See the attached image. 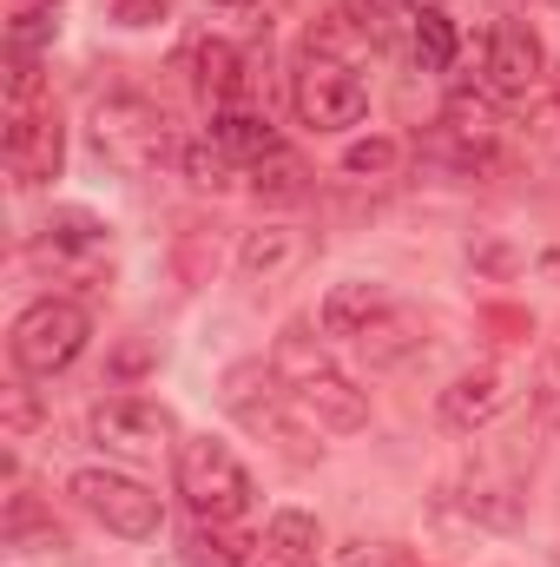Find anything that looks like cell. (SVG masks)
Wrapping results in <instances>:
<instances>
[{
    "label": "cell",
    "instance_id": "6da1fadb",
    "mask_svg": "<svg viewBox=\"0 0 560 567\" xmlns=\"http://www.w3.org/2000/svg\"><path fill=\"white\" fill-rule=\"evenodd\" d=\"M178 495L198 522H238L258 488H251V468L225 442L191 435V442H178Z\"/></svg>",
    "mask_w": 560,
    "mask_h": 567
},
{
    "label": "cell",
    "instance_id": "7a4b0ae2",
    "mask_svg": "<svg viewBox=\"0 0 560 567\" xmlns=\"http://www.w3.org/2000/svg\"><path fill=\"white\" fill-rule=\"evenodd\" d=\"M86 337H93V317H86L80 303L40 297V303H27V310L13 317L7 350H13V370H20V377H60V370L86 350Z\"/></svg>",
    "mask_w": 560,
    "mask_h": 567
},
{
    "label": "cell",
    "instance_id": "3957f363",
    "mask_svg": "<svg viewBox=\"0 0 560 567\" xmlns=\"http://www.w3.org/2000/svg\"><path fill=\"white\" fill-rule=\"evenodd\" d=\"M290 100H297V120L317 126V133H343V126H356V120L370 113V93H363L356 66L336 60V53H323V47H310V53L297 60Z\"/></svg>",
    "mask_w": 560,
    "mask_h": 567
},
{
    "label": "cell",
    "instance_id": "277c9868",
    "mask_svg": "<svg viewBox=\"0 0 560 567\" xmlns=\"http://www.w3.org/2000/svg\"><path fill=\"white\" fill-rule=\"evenodd\" d=\"M93 145H100V158L120 165V172H152V165L172 152V133H165V113H158L152 100L120 93V100H106V106L93 113Z\"/></svg>",
    "mask_w": 560,
    "mask_h": 567
},
{
    "label": "cell",
    "instance_id": "5b68a950",
    "mask_svg": "<svg viewBox=\"0 0 560 567\" xmlns=\"http://www.w3.org/2000/svg\"><path fill=\"white\" fill-rule=\"evenodd\" d=\"M73 495H80L113 535H126V542H152L158 522H165L158 495H152L145 482H133V475H113V468H80V475H73Z\"/></svg>",
    "mask_w": 560,
    "mask_h": 567
},
{
    "label": "cell",
    "instance_id": "8992f818",
    "mask_svg": "<svg viewBox=\"0 0 560 567\" xmlns=\"http://www.w3.org/2000/svg\"><path fill=\"white\" fill-rule=\"evenodd\" d=\"M86 429H93V442L113 449V455H158V449L178 435L172 410L152 403V396H113V403H100V410L86 416Z\"/></svg>",
    "mask_w": 560,
    "mask_h": 567
},
{
    "label": "cell",
    "instance_id": "52a82bcc",
    "mask_svg": "<svg viewBox=\"0 0 560 567\" xmlns=\"http://www.w3.org/2000/svg\"><path fill=\"white\" fill-rule=\"evenodd\" d=\"M515 370L508 363H475L442 390V423L448 429H488L501 410H515Z\"/></svg>",
    "mask_w": 560,
    "mask_h": 567
},
{
    "label": "cell",
    "instance_id": "ba28073f",
    "mask_svg": "<svg viewBox=\"0 0 560 567\" xmlns=\"http://www.w3.org/2000/svg\"><path fill=\"white\" fill-rule=\"evenodd\" d=\"M66 158V140H60V120L53 106H13V126H7V172L20 185H46Z\"/></svg>",
    "mask_w": 560,
    "mask_h": 567
},
{
    "label": "cell",
    "instance_id": "9c48e42d",
    "mask_svg": "<svg viewBox=\"0 0 560 567\" xmlns=\"http://www.w3.org/2000/svg\"><path fill=\"white\" fill-rule=\"evenodd\" d=\"M481 66H488V86H495V93H508V100H528V93L541 86V73H548V53H541V40H535L521 20H501V27L488 33V53H481Z\"/></svg>",
    "mask_w": 560,
    "mask_h": 567
},
{
    "label": "cell",
    "instance_id": "30bf717a",
    "mask_svg": "<svg viewBox=\"0 0 560 567\" xmlns=\"http://www.w3.org/2000/svg\"><path fill=\"white\" fill-rule=\"evenodd\" d=\"M290 403H297L317 429H330V435H356V429L370 423V396H363V390H350L336 370L303 377V383L290 390Z\"/></svg>",
    "mask_w": 560,
    "mask_h": 567
},
{
    "label": "cell",
    "instance_id": "8fae6325",
    "mask_svg": "<svg viewBox=\"0 0 560 567\" xmlns=\"http://www.w3.org/2000/svg\"><path fill=\"white\" fill-rule=\"evenodd\" d=\"M251 567H323V528L303 508H283V515H271V528L258 535Z\"/></svg>",
    "mask_w": 560,
    "mask_h": 567
},
{
    "label": "cell",
    "instance_id": "7c38bea8",
    "mask_svg": "<svg viewBox=\"0 0 560 567\" xmlns=\"http://www.w3.org/2000/svg\"><path fill=\"white\" fill-rule=\"evenodd\" d=\"M442 140L455 145V158L475 172V165H488V152H495V140H501V120H495V106H488V100L455 93V100L442 106Z\"/></svg>",
    "mask_w": 560,
    "mask_h": 567
},
{
    "label": "cell",
    "instance_id": "4fadbf2b",
    "mask_svg": "<svg viewBox=\"0 0 560 567\" xmlns=\"http://www.w3.org/2000/svg\"><path fill=\"white\" fill-rule=\"evenodd\" d=\"M390 303H396V297H390L383 284H330V297H323L317 317H323V337H350V343H356Z\"/></svg>",
    "mask_w": 560,
    "mask_h": 567
},
{
    "label": "cell",
    "instance_id": "5bb4252c",
    "mask_svg": "<svg viewBox=\"0 0 560 567\" xmlns=\"http://www.w3.org/2000/svg\"><path fill=\"white\" fill-rule=\"evenodd\" d=\"M211 140L225 145L238 165H258V158L283 152V140L271 133V120H265V113H245V106H225V113L211 120Z\"/></svg>",
    "mask_w": 560,
    "mask_h": 567
},
{
    "label": "cell",
    "instance_id": "9a60e30c",
    "mask_svg": "<svg viewBox=\"0 0 560 567\" xmlns=\"http://www.w3.org/2000/svg\"><path fill=\"white\" fill-rule=\"evenodd\" d=\"M191 66H198V93H211L218 106H238V100L251 93L245 60H238V47H225V40H198V47H191Z\"/></svg>",
    "mask_w": 560,
    "mask_h": 567
},
{
    "label": "cell",
    "instance_id": "2e32d148",
    "mask_svg": "<svg viewBox=\"0 0 560 567\" xmlns=\"http://www.w3.org/2000/svg\"><path fill=\"white\" fill-rule=\"evenodd\" d=\"M416 343H422V323L403 310V303H390V310H383V317H376V323L356 337V350H363L370 363H403Z\"/></svg>",
    "mask_w": 560,
    "mask_h": 567
},
{
    "label": "cell",
    "instance_id": "e0dca14e",
    "mask_svg": "<svg viewBox=\"0 0 560 567\" xmlns=\"http://www.w3.org/2000/svg\"><path fill=\"white\" fill-rule=\"evenodd\" d=\"M297 258H303V238L283 231V225L278 231H251V238L238 245V271H245V278H278V271H290Z\"/></svg>",
    "mask_w": 560,
    "mask_h": 567
},
{
    "label": "cell",
    "instance_id": "ac0fdd59",
    "mask_svg": "<svg viewBox=\"0 0 560 567\" xmlns=\"http://www.w3.org/2000/svg\"><path fill=\"white\" fill-rule=\"evenodd\" d=\"M251 555H258V542L231 535V522H198V535L185 548L191 567H251Z\"/></svg>",
    "mask_w": 560,
    "mask_h": 567
},
{
    "label": "cell",
    "instance_id": "d6986e66",
    "mask_svg": "<svg viewBox=\"0 0 560 567\" xmlns=\"http://www.w3.org/2000/svg\"><path fill=\"white\" fill-rule=\"evenodd\" d=\"M251 185H258V198H271V205H297V198L310 192V165H303L297 152H271V158L251 165Z\"/></svg>",
    "mask_w": 560,
    "mask_h": 567
},
{
    "label": "cell",
    "instance_id": "ffe728a7",
    "mask_svg": "<svg viewBox=\"0 0 560 567\" xmlns=\"http://www.w3.org/2000/svg\"><path fill=\"white\" fill-rule=\"evenodd\" d=\"M455 47H462L455 20H448L442 7H422V20H416V66H422V73H448V66H455Z\"/></svg>",
    "mask_w": 560,
    "mask_h": 567
},
{
    "label": "cell",
    "instance_id": "44dd1931",
    "mask_svg": "<svg viewBox=\"0 0 560 567\" xmlns=\"http://www.w3.org/2000/svg\"><path fill=\"white\" fill-rule=\"evenodd\" d=\"M53 27H60V7H53V0H33V7H20V13H13V27H7V47H13L20 60H33V53L53 40Z\"/></svg>",
    "mask_w": 560,
    "mask_h": 567
},
{
    "label": "cell",
    "instance_id": "7402d4cb",
    "mask_svg": "<svg viewBox=\"0 0 560 567\" xmlns=\"http://www.w3.org/2000/svg\"><path fill=\"white\" fill-rule=\"evenodd\" d=\"M185 172H191L198 192H225V185L238 178V158H231L218 140H198V145H185Z\"/></svg>",
    "mask_w": 560,
    "mask_h": 567
},
{
    "label": "cell",
    "instance_id": "603a6c76",
    "mask_svg": "<svg viewBox=\"0 0 560 567\" xmlns=\"http://www.w3.org/2000/svg\"><path fill=\"white\" fill-rule=\"evenodd\" d=\"M403 165V145L396 140H363L343 152V172H356V178H390Z\"/></svg>",
    "mask_w": 560,
    "mask_h": 567
},
{
    "label": "cell",
    "instance_id": "cb8c5ba5",
    "mask_svg": "<svg viewBox=\"0 0 560 567\" xmlns=\"http://www.w3.org/2000/svg\"><path fill=\"white\" fill-rule=\"evenodd\" d=\"M158 13H165V0H113V20H126V27H145Z\"/></svg>",
    "mask_w": 560,
    "mask_h": 567
},
{
    "label": "cell",
    "instance_id": "d4e9b609",
    "mask_svg": "<svg viewBox=\"0 0 560 567\" xmlns=\"http://www.w3.org/2000/svg\"><path fill=\"white\" fill-rule=\"evenodd\" d=\"M33 423V403L27 396H7V429H27Z\"/></svg>",
    "mask_w": 560,
    "mask_h": 567
},
{
    "label": "cell",
    "instance_id": "484cf974",
    "mask_svg": "<svg viewBox=\"0 0 560 567\" xmlns=\"http://www.w3.org/2000/svg\"><path fill=\"white\" fill-rule=\"evenodd\" d=\"M363 13H403V7H422V0H356Z\"/></svg>",
    "mask_w": 560,
    "mask_h": 567
},
{
    "label": "cell",
    "instance_id": "4316f807",
    "mask_svg": "<svg viewBox=\"0 0 560 567\" xmlns=\"http://www.w3.org/2000/svg\"><path fill=\"white\" fill-rule=\"evenodd\" d=\"M211 7H251V0H211Z\"/></svg>",
    "mask_w": 560,
    "mask_h": 567
}]
</instances>
